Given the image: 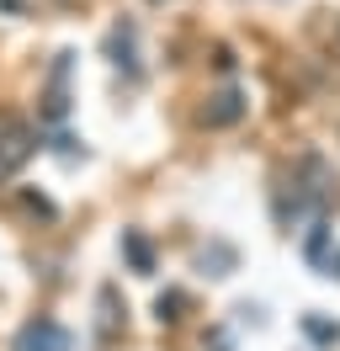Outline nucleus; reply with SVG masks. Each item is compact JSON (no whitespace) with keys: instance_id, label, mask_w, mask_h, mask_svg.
<instances>
[{"instance_id":"nucleus-3","label":"nucleus","mask_w":340,"mask_h":351,"mask_svg":"<svg viewBox=\"0 0 340 351\" xmlns=\"http://www.w3.org/2000/svg\"><path fill=\"white\" fill-rule=\"evenodd\" d=\"M245 112H250V101H245V96L229 86V90H218V96H208V107H202V123H208V128H234Z\"/></svg>"},{"instance_id":"nucleus-2","label":"nucleus","mask_w":340,"mask_h":351,"mask_svg":"<svg viewBox=\"0 0 340 351\" xmlns=\"http://www.w3.org/2000/svg\"><path fill=\"white\" fill-rule=\"evenodd\" d=\"M69 346H75V335H69L59 319H48V314L27 319V325L11 335V351H69Z\"/></svg>"},{"instance_id":"nucleus-11","label":"nucleus","mask_w":340,"mask_h":351,"mask_svg":"<svg viewBox=\"0 0 340 351\" xmlns=\"http://www.w3.org/2000/svg\"><path fill=\"white\" fill-rule=\"evenodd\" d=\"M101 335H112V330H117V287H101Z\"/></svg>"},{"instance_id":"nucleus-12","label":"nucleus","mask_w":340,"mask_h":351,"mask_svg":"<svg viewBox=\"0 0 340 351\" xmlns=\"http://www.w3.org/2000/svg\"><path fill=\"white\" fill-rule=\"evenodd\" d=\"M21 208H27V213H38V219H53V202L38 197V192H21Z\"/></svg>"},{"instance_id":"nucleus-7","label":"nucleus","mask_w":340,"mask_h":351,"mask_svg":"<svg viewBox=\"0 0 340 351\" xmlns=\"http://www.w3.org/2000/svg\"><path fill=\"white\" fill-rule=\"evenodd\" d=\"M303 335L314 346H340V319H324V314H303Z\"/></svg>"},{"instance_id":"nucleus-9","label":"nucleus","mask_w":340,"mask_h":351,"mask_svg":"<svg viewBox=\"0 0 340 351\" xmlns=\"http://www.w3.org/2000/svg\"><path fill=\"white\" fill-rule=\"evenodd\" d=\"M181 308H186V293H181V287H170V293L154 298V319H160V325H175V319H181Z\"/></svg>"},{"instance_id":"nucleus-4","label":"nucleus","mask_w":340,"mask_h":351,"mask_svg":"<svg viewBox=\"0 0 340 351\" xmlns=\"http://www.w3.org/2000/svg\"><path fill=\"white\" fill-rule=\"evenodd\" d=\"M64 80H69V53L53 59V80H48V96H42V117H53V123L69 112V90H64Z\"/></svg>"},{"instance_id":"nucleus-13","label":"nucleus","mask_w":340,"mask_h":351,"mask_svg":"<svg viewBox=\"0 0 340 351\" xmlns=\"http://www.w3.org/2000/svg\"><path fill=\"white\" fill-rule=\"evenodd\" d=\"M324 271H330V277H340V250H330V261H324Z\"/></svg>"},{"instance_id":"nucleus-5","label":"nucleus","mask_w":340,"mask_h":351,"mask_svg":"<svg viewBox=\"0 0 340 351\" xmlns=\"http://www.w3.org/2000/svg\"><path fill=\"white\" fill-rule=\"evenodd\" d=\"M123 256H127V266H133L138 277L154 271V245H149V234H138V229H123Z\"/></svg>"},{"instance_id":"nucleus-8","label":"nucleus","mask_w":340,"mask_h":351,"mask_svg":"<svg viewBox=\"0 0 340 351\" xmlns=\"http://www.w3.org/2000/svg\"><path fill=\"white\" fill-rule=\"evenodd\" d=\"M106 53H112V64H123L133 75V27H112V38H106Z\"/></svg>"},{"instance_id":"nucleus-10","label":"nucleus","mask_w":340,"mask_h":351,"mask_svg":"<svg viewBox=\"0 0 340 351\" xmlns=\"http://www.w3.org/2000/svg\"><path fill=\"white\" fill-rule=\"evenodd\" d=\"M202 266H212V277H229L234 250H229V245H208V250H202Z\"/></svg>"},{"instance_id":"nucleus-1","label":"nucleus","mask_w":340,"mask_h":351,"mask_svg":"<svg viewBox=\"0 0 340 351\" xmlns=\"http://www.w3.org/2000/svg\"><path fill=\"white\" fill-rule=\"evenodd\" d=\"M38 154V128L27 117H0V176H16Z\"/></svg>"},{"instance_id":"nucleus-6","label":"nucleus","mask_w":340,"mask_h":351,"mask_svg":"<svg viewBox=\"0 0 340 351\" xmlns=\"http://www.w3.org/2000/svg\"><path fill=\"white\" fill-rule=\"evenodd\" d=\"M303 261H308V266H324V261H330V223H324V219L308 223V240H303Z\"/></svg>"}]
</instances>
